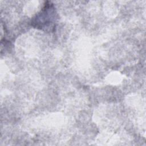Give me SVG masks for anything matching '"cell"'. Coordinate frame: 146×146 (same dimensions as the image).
<instances>
[{"mask_svg":"<svg viewBox=\"0 0 146 146\" xmlns=\"http://www.w3.org/2000/svg\"><path fill=\"white\" fill-rule=\"evenodd\" d=\"M55 9L51 3H46L43 9L34 18L32 24L34 27L42 30H51L55 27Z\"/></svg>","mask_w":146,"mask_h":146,"instance_id":"cell-1","label":"cell"}]
</instances>
